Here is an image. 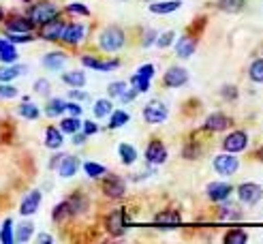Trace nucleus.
<instances>
[{
	"label": "nucleus",
	"instance_id": "f257e3e1",
	"mask_svg": "<svg viewBox=\"0 0 263 244\" xmlns=\"http://www.w3.org/2000/svg\"><path fill=\"white\" fill-rule=\"evenodd\" d=\"M126 43V34L122 28H118V26H107L101 36H99V45L103 51H109V54H114V51L122 49Z\"/></svg>",
	"mask_w": 263,
	"mask_h": 244
},
{
	"label": "nucleus",
	"instance_id": "f03ea898",
	"mask_svg": "<svg viewBox=\"0 0 263 244\" xmlns=\"http://www.w3.org/2000/svg\"><path fill=\"white\" fill-rule=\"evenodd\" d=\"M58 7L54 5V3H39V5H32L30 9H28V20L34 24V26H41V24H45L47 20H51V17H56L58 15Z\"/></svg>",
	"mask_w": 263,
	"mask_h": 244
},
{
	"label": "nucleus",
	"instance_id": "7ed1b4c3",
	"mask_svg": "<svg viewBox=\"0 0 263 244\" xmlns=\"http://www.w3.org/2000/svg\"><path fill=\"white\" fill-rule=\"evenodd\" d=\"M214 172L218 176H233L240 170V161L233 157L231 152H220L218 157H214Z\"/></svg>",
	"mask_w": 263,
	"mask_h": 244
},
{
	"label": "nucleus",
	"instance_id": "20e7f679",
	"mask_svg": "<svg viewBox=\"0 0 263 244\" xmlns=\"http://www.w3.org/2000/svg\"><path fill=\"white\" fill-rule=\"evenodd\" d=\"M169 109L163 101H150L146 107H143V120L148 124H161L167 120Z\"/></svg>",
	"mask_w": 263,
	"mask_h": 244
},
{
	"label": "nucleus",
	"instance_id": "39448f33",
	"mask_svg": "<svg viewBox=\"0 0 263 244\" xmlns=\"http://www.w3.org/2000/svg\"><path fill=\"white\" fill-rule=\"evenodd\" d=\"M126 210L124 208H118V210H111L105 218V229L109 231L111 236H122L124 229H126Z\"/></svg>",
	"mask_w": 263,
	"mask_h": 244
},
{
	"label": "nucleus",
	"instance_id": "423d86ee",
	"mask_svg": "<svg viewBox=\"0 0 263 244\" xmlns=\"http://www.w3.org/2000/svg\"><path fill=\"white\" fill-rule=\"evenodd\" d=\"M62 30H64V22L56 15V17L47 20L45 24H41V28H39V36L45 39V41H60Z\"/></svg>",
	"mask_w": 263,
	"mask_h": 244
},
{
	"label": "nucleus",
	"instance_id": "0eeeda50",
	"mask_svg": "<svg viewBox=\"0 0 263 244\" xmlns=\"http://www.w3.org/2000/svg\"><path fill=\"white\" fill-rule=\"evenodd\" d=\"M238 197L246 205H255L263 199V189L255 182H244V184L238 186Z\"/></svg>",
	"mask_w": 263,
	"mask_h": 244
},
{
	"label": "nucleus",
	"instance_id": "6e6552de",
	"mask_svg": "<svg viewBox=\"0 0 263 244\" xmlns=\"http://www.w3.org/2000/svg\"><path fill=\"white\" fill-rule=\"evenodd\" d=\"M103 193L109 199H120V197H124V193H126V182L120 176H107L103 180Z\"/></svg>",
	"mask_w": 263,
	"mask_h": 244
},
{
	"label": "nucleus",
	"instance_id": "1a4fd4ad",
	"mask_svg": "<svg viewBox=\"0 0 263 244\" xmlns=\"http://www.w3.org/2000/svg\"><path fill=\"white\" fill-rule=\"evenodd\" d=\"M233 193V186L229 182H222V180H218V182H210L205 186V195L210 201H227L229 195Z\"/></svg>",
	"mask_w": 263,
	"mask_h": 244
},
{
	"label": "nucleus",
	"instance_id": "9d476101",
	"mask_svg": "<svg viewBox=\"0 0 263 244\" xmlns=\"http://www.w3.org/2000/svg\"><path fill=\"white\" fill-rule=\"evenodd\" d=\"M246 146H248V135L244 131H233L222 139V150L231 152V154H238V152L246 150Z\"/></svg>",
	"mask_w": 263,
	"mask_h": 244
},
{
	"label": "nucleus",
	"instance_id": "9b49d317",
	"mask_svg": "<svg viewBox=\"0 0 263 244\" xmlns=\"http://www.w3.org/2000/svg\"><path fill=\"white\" fill-rule=\"evenodd\" d=\"M86 39V26L84 24H64V30L60 41H64L67 45H77Z\"/></svg>",
	"mask_w": 263,
	"mask_h": 244
},
{
	"label": "nucleus",
	"instance_id": "f8f14e48",
	"mask_svg": "<svg viewBox=\"0 0 263 244\" xmlns=\"http://www.w3.org/2000/svg\"><path fill=\"white\" fill-rule=\"evenodd\" d=\"M231 124L233 122H231V118H229L227 114L216 111V114H210L208 118H205L203 128H205V131H212V133H222V131H227Z\"/></svg>",
	"mask_w": 263,
	"mask_h": 244
},
{
	"label": "nucleus",
	"instance_id": "ddd939ff",
	"mask_svg": "<svg viewBox=\"0 0 263 244\" xmlns=\"http://www.w3.org/2000/svg\"><path fill=\"white\" fill-rule=\"evenodd\" d=\"M163 82L167 88H182L189 82V71L184 67H169L165 77H163Z\"/></svg>",
	"mask_w": 263,
	"mask_h": 244
},
{
	"label": "nucleus",
	"instance_id": "4468645a",
	"mask_svg": "<svg viewBox=\"0 0 263 244\" xmlns=\"http://www.w3.org/2000/svg\"><path fill=\"white\" fill-rule=\"evenodd\" d=\"M146 161L150 165H163L167 161V148H165L163 141H159V139L150 141L148 148H146Z\"/></svg>",
	"mask_w": 263,
	"mask_h": 244
},
{
	"label": "nucleus",
	"instance_id": "2eb2a0df",
	"mask_svg": "<svg viewBox=\"0 0 263 244\" xmlns=\"http://www.w3.org/2000/svg\"><path fill=\"white\" fill-rule=\"evenodd\" d=\"M5 28L7 32H32L34 24L28 20V15H11L5 22Z\"/></svg>",
	"mask_w": 263,
	"mask_h": 244
},
{
	"label": "nucleus",
	"instance_id": "dca6fc26",
	"mask_svg": "<svg viewBox=\"0 0 263 244\" xmlns=\"http://www.w3.org/2000/svg\"><path fill=\"white\" fill-rule=\"evenodd\" d=\"M41 197H43L41 191H30L20 203V214L22 216H32L39 210V205H41Z\"/></svg>",
	"mask_w": 263,
	"mask_h": 244
},
{
	"label": "nucleus",
	"instance_id": "f3484780",
	"mask_svg": "<svg viewBox=\"0 0 263 244\" xmlns=\"http://www.w3.org/2000/svg\"><path fill=\"white\" fill-rule=\"evenodd\" d=\"M82 64L88 69H95V71H114L120 67V60H99V58H92V56H82Z\"/></svg>",
	"mask_w": 263,
	"mask_h": 244
},
{
	"label": "nucleus",
	"instance_id": "a211bd4d",
	"mask_svg": "<svg viewBox=\"0 0 263 244\" xmlns=\"http://www.w3.org/2000/svg\"><path fill=\"white\" fill-rule=\"evenodd\" d=\"M56 170H58V174H60L62 178H73V176L77 174V170H80V159L71 157V154H64Z\"/></svg>",
	"mask_w": 263,
	"mask_h": 244
},
{
	"label": "nucleus",
	"instance_id": "6ab92c4d",
	"mask_svg": "<svg viewBox=\"0 0 263 244\" xmlns=\"http://www.w3.org/2000/svg\"><path fill=\"white\" fill-rule=\"evenodd\" d=\"M195 49H197V41H195L193 36H189V34L186 36H180L178 43H176V56L186 60V58H191L195 54Z\"/></svg>",
	"mask_w": 263,
	"mask_h": 244
},
{
	"label": "nucleus",
	"instance_id": "aec40b11",
	"mask_svg": "<svg viewBox=\"0 0 263 244\" xmlns=\"http://www.w3.org/2000/svg\"><path fill=\"white\" fill-rule=\"evenodd\" d=\"M20 58L15 45H13L9 39H0V62L3 64H15Z\"/></svg>",
	"mask_w": 263,
	"mask_h": 244
},
{
	"label": "nucleus",
	"instance_id": "412c9836",
	"mask_svg": "<svg viewBox=\"0 0 263 244\" xmlns=\"http://www.w3.org/2000/svg\"><path fill=\"white\" fill-rule=\"evenodd\" d=\"M67 62V54L64 51H51V54L43 56V67L49 69V71H60Z\"/></svg>",
	"mask_w": 263,
	"mask_h": 244
},
{
	"label": "nucleus",
	"instance_id": "4be33fe9",
	"mask_svg": "<svg viewBox=\"0 0 263 244\" xmlns=\"http://www.w3.org/2000/svg\"><path fill=\"white\" fill-rule=\"evenodd\" d=\"M182 7L180 0H163V3H156L150 5V13H154V15H167V13H174Z\"/></svg>",
	"mask_w": 263,
	"mask_h": 244
},
{
	"label": "nucleus",
	"instance_id": "5701e85b",
	"mask_svg": "<svg viewBox=\"0 0 263 244\" xmlns=\"http://www.w3.org/2000/svg\"><path fill=\"white\" fill-rule=\"evenodd\" d=\"M62 144H64V137H62L60 128L47 126V128H45V146H47L49 150H58V148H62Z\"/></svg>",
	"mask_w": 263,
	"mask_h": 244
},
{
	"label": "nucleus",
	"instance_id": "b1692460",
	"mask_svg": "<svg viewBox=\"0 0 263 244\" xmlns=\"http://www.w3.org/2000/svg\"><path fill=\"white\" fill-rule=\"evenodd\" d=\"M64 111H67V101L56 97V99H49L47 105H45V114L49 116V118H58V116H62Z\"/></svg>",
	"mask_w": 263,
	"mask_h": 244
},
{
	"label": "nucleus",
	"instance_id": "393cba45",
	"mask_svg": "<svg viewBox=\"0 0 263 244\" xmlns=\"http://www.w3.org/2000/svg\"><path fill=\"white\" fill-rule=\"evenodd\" d=\"M73 216V210H71V203L69 199L67 201H60L54 212H51V218H54V223H64V221H69V218Z\"/></svg>",
	"mask_w": 263,
	"mask_h": 244
},
{
	"label": "nucleus",
	"instance_id": "a878e982",
	"mask_svg": "<svg viewBox=\"0 0 263 244\" xmlns=\"http://www.w3.org/2000/svg\"><path fill=\"white\" fill-rule=\"evenodd\" d=\"M26 71H28L26 67H17V64H5V67H0V82H13L15 77H20Z\"/></svg>",
	"mask_w": 263,
	"mask_h": 244
},
{
	"label": "nucleus",
	"instance_id": "bb28decb",
	"mask_svg": "<svg viewBox=\"0 0 263 244\" xmlns=\"http://www.w3.org/2000/svg\"><path fill=\"white\" fill-rule=\"evenodd\" d=\"M62 82L71 88H82V86H86V73L84 71H67V73H62Z\"/></svg>",
	"mask_w": 263,
	"mask_h": 244
},
{
	"label": "nucleus",
	"instance_id": "cd10ccee",
	"mask_svg": "<svg viewBox=\"0 0 263 244\" xmlns=\"http://www.w3.org/2000/svg\"><path fill=\"white\" fill-rule=\"evenodd\" d=\"M60 131L62 133H77V131H82V120H80V116H69V118H62L60 120Z\"/></svg>",
	"mask_w": 263,
	"mask_h": 244
},
{
	"label": "nucleus",
	"instance_id": "c85d7f7f",
	"mask_svg": "<svg viewBox=\"0 0 263 244\" xmlns=\"http://www.w3.org/2000/svg\"><path fill=\"white\" fill-rule=\"evenodd\" d=\"M154 223H169V225H178L182 223V214L178 210H163L159 214H154Z\"/></svg>",
	"mask_w": 263,
	"mask_h": 244
},
{
	"label": "nucleus",
	"instance_id": "c756f323",
	"mask_svg": "<svg viewBox=\"0 0 263 244\" xmlns=\"http://www.w3.org/2000/svg\"><path fill=\"white\" fill-rule=\"evenodd\" d=\"M92 111H95V118H107V116L114 111V105H111L109 99H99V101H95Z\"/></svg>",
	"mask_w": 263,
	"mask_h": 244
},
{
	"label": "nucleus",
	"instance_id": "7c9ffc66",
	"mask_svg": "<svg viewBox=\"0 0 263 244\" xmlns=\"http://www.w3.org/2000/svg\"><path fill=\"white\" fill-rule=\"evenodd\" d=\"M118 154H120V159H122L124 165H133L137 161V150L130 144H120L118 146Z\"/></svg>",
	"mask_w": 263,
	"mask_h": 244
},
{
	"label": "nucleus",
	"instance_id": "2f4dec72",
	"mask_svg": "<svg viewBox=\"0 0 263 244\" xmlns=\"http://www.w3.org/2000/svg\"><path fill=\"white\" fill-rule=\"evenodd\" d=\"M248 240V234L240 227H233L225 234V244H244Z\"/></svg>",
	"mask_w": 263,
	"mask_h": 244
},
{
	"label": "nucleus",
	"instance_id": "473e14b6",
	"mask_svg": "<svg viewBox=\"0 0 263 244\" xmlns=\"http://www.w3.org/2000/svg\"><path fill=\"white\" fill-rule=\"evenodd\" d=\"M130 120V116L124 109H114L109 114V128H120Z\"/></svg>",
	"mask_w": 263,
	"mask_h": 244
},
{
	"label": "nucleus",
	"instance_id": "72a5a7b5",
	"mask_svg": "<svg viewBox=\"0 0 263 244\" xmlns=\"http://www.w3.org/2000/svg\"><path fill=\"white\" fill-rule=\"evenodd\" d=\"M84 172H86L88 178H103L105 174H107V167L99 165L95 161H88V163H84Z\"/></svg>",
	"mask_w": 263,
	"mask_h": 244
},
{
	"label": "nucleus",
	"instance_id": "f704fd0d",
	"mask_svg": "<svg viewBox=\"0 0 263 244\" xmlns=\"http://www.w3.org/2000/svg\"><path fill=\"white\" fill-rule=\"evenodd\" d=\"M34 234V225L30 221H24L22 225H17V234H15V242H28Z\"/></svg>",
	"mask_w": 263,
	"mask_h": 244
},
{
	"label": "nucleus",
	"instance_id": "c9c22d12",
	"mask_svg": "<svg viewBox=\"0 0 263 244\" xmlns=\"http://www.w3.org/2000/svg\"><path fill=\"white\" fill-rule=\"evenodd\" d=\"M20 116H22V118H26V120H36L39 116H41V111H39V107L34 105V103H30L28 99H26L24 105L20 107Z\"/></svg>",
	"mask_w": 263,
	"mask_h": 244
},
{
	"label": "nucleus",
	"instance_id": "e433bc0d",
	"mask_svg": "<svg viewBox=\"0 0 263 244\" xmlns=\"http://www.w3.org/2000/svg\"><path fill=\"white\" fill-rule=\"evenodd\" d=\"M0 242H3V244H13V242H15L11 218H5V221H3V227H0Z\"/></svg>",
	"mask_w": 263,
	"mask_h": 244
},
{
	"label": "nucleus",
	"instance_id": "4c0bfd02",
	"mask_svg": "<svg viewBox=\"0 0 263 244\" xmlns=\"http://www.w3.org/2000/svg\"><path fill=\"white\" fill-rule=\"evenodd\" d=\"M218 9L225 13H240L244 9V0H218Z\"/></svg>",
	"mask_w": 263,
	"mask_h": 244
},
{
	"label": "nucleus",
	"instance_id": "58836bf2",
	"mask_svg": "<svg viewBox=\"0 0 263 244\" xmlns=\"http://www.w3.org/2000/svg\"><path fill=\"white\" fill-rule=\"evenodd\" d=\"M69 203H71V210H73V216L75 214H82L86 208H88V199L84 197V195H80V193H75V195L69 199Z\"/></svg>",
	"mask_w": 263,
	"mask_h": 244
},
{
	"label": "nucleus",
	"instance_id": "ea45409f",
	"mask_svg": "<svg viewBox=\"0 0 263 244\" xmlns=\"http://www.w3.org/2000/svg\"><path fill=\"white\" fill-rule=\"evenodd\" d=\"M248 77L255 82V84H263V58L255 60L251 64V69H248Z\"/></svg>",
	"mask_w": 263,
	"mask_h": 244
},
{
	"label": "nucleus",
	"instance_id": "a19ab883",
	"mask_svg": "<svg viewBox=\"0 0 263 244\" xmlns=\"http://www.w3.org/2000/svg\"><path fill=\"white\" fill-rule=\"evenodd\" d=\"M7 39L13 45H15V43H32L34 41L32 32H7Z\"/></svg>",
	"mask_w": 263,
	"mask_h": 244
},
{
	"label": "nucleus",
	"instance_id": "79ce46f5",
	"mask_svg": "<svg viewBox=\"0 0 263 244\" xmlns=\"http://www.w3.org/2000/svg\"><path fill=\"white\" fill-rule=\"evenodd\" d=\"M126 88H128L126 82H111L107 86V95H109V99H120V95L124 92Z\"/></svg>",
	"mask_w": 263,
	"mask_h": 244
},
{
	"label": "nucleus",
	"instance_id": "37998d69",
	"mask_svg": "<svg viewBox=\"0 0 263 244\" xmlns=\"http://www.w3.org/2000/svg\"><path fill=\"white\" fill-rule=\"evenodd\" d=\"M20 95V90L15 86H11L9 82H0V99H15Z\"/></svg>",
	"mask_w": 263,
	"mask_h": 244
},
{
	"label": "nucleus",
	"instance_id": "c03bdc74",
	"mask_svg": "<svg viewBox=\"0 0 263 244\" xmlns=\"http://www.w3.org/2000/svg\"><path fill=\"white\" fill-rule=\"evenodd\" d=\"M130 86H133L137 92H148V90H150V80H143V77L133 75V77H130Z\"/></svg>",
	"mask_w": 263,
	"mask_h": 244
},
{
	"label": "nucleus",
	"instance_id": "a18cd8bd",
	"mask_svg": "<svg viewBox=\"0 0 263 244\" xmlns=\"http://www.w3.org/2000/svg\"><path fill=\"white\" fill-rule=\"evenodd\" d=\"M174 39H176V32H174V30H167V32H163V34L156 36V45L165 49V47H169V45L174 43Z\"/></svg>",
	"mask_w": 263,
	"mask_h": 244
},
{
	"label": "nucleus",
	"instance_id": "49530a36",
	"mask_svg": "<svg viewBox=\"0 0 263 244\" xmlns=\"http://www.w3.org/2000/svg\"><path fill=\"white\" fill-rule=\"evenodd\" d=\"M67 11L73 13V15H84V17L90 15V9H88L86 5H82V3H71V5L67 7Z\"/></svg>",
	"mask_w": 263,
	"mask_h": 244
},
{
	"label": "nucleus",
	"instance_id": "de8ad7c7",
	"mask_svg": "<svg viewBox=\"0 0 263 244\" xmlns=\"http://www.w3.org/2000/svg\"><path fill=\"white\" fill-rule=\"evenodd\" d=\"M154 64H141V67L135 71L137 77H143V80H150L152 82V77H154Z\"/></svg>",
	"mask_w": 263,
	"mask_h": 244
},
{
	"label": "nucleus",
	"instance_id": "09e8293b",
	"mask_svg": "<svg viewBox=\"0 0 263 244\" xmlns=\"http://www.w3.org/2000/svg\"><path fill=\"white\" fill-rule=\"evenodd\" d=\"M32 90H34V92L36 95H49V90H51V84L47 82V80H43V77H41V80H36L34 82V86H32Z\"/></svg>",
	"mask_w": 263,
	"mask_h": 244
},
{
	"label": "nucleus",
	"instance_id": "8fccbe9b",
	"mask_svg": "<svg viewBox=\"0 0 263 244\" xmlns=\"http://www.w3.org/2000/svg\"><path fill=\"white\" fill-rule=\"evenodd\" d=\"M218 218H222V221H227V218H233V221H238V218H242V212H235L233 208H220Z\"/></svg>",
	"mask_w": 263,
	"mask_h": 244
},
{
	"label": "nucleus",
	"instance_id": "3c124183",
	"mask_svg": "<svg viewBox=\"0 0 263 244\" xmlns=\"http://www.w3.org/2000/svg\"><path fill=\"white\" fill-rule=\"evenodd\" d=\"M182 157H184V159H197V157H199V146H195L193 141H191L189 146H184Z\"/></svg>",
	"mask_w": 263,
	"mask_h": 244
},
{
	"label": "nucleus",
	"instance_id": "603ef678",
	"mask_svg": "<svg viewBox=\"0 0 263 244\" xmlns=\"http://www.w3.org/2000/svg\"><path fill=\"white\" fill-rule=\"evenodd\" d=\"M156 36H159V32H156V30H146V34H143V41H141V45L143 47H150V45H154L156 43Z\"/></svg>",
	"mask_w": 263,
	"mask_h": 244
},
{
	"label": "nucleus",
	"instance_id": "864d4df0",
	"mask_svg": "<svg viewBox=\"0 0 263 244\" xmlns=\"http://www.w3.org/2000/svg\"><path fill=\"white\" fill-rule=\"evenodd\" d=\"M99 131V124H95L92 120H86V122H82V133L88 137V135H95Z\"/></svg>",
	"mask_w": 263,
	"mask_h": 244
},
{
	"label": "nucleus",
	"instance_id": "5fc2aeb1",
	"mask_svg": "<svg viewBox=\"0 0 263 244\" xmlns=\"http://www.w3.org/2000/svg\"><path fill=\"white\" fill-rule=\"evenodd\" d=\"M225 99H229V101H233L235 97H238V90H235V86H222V92H220Z\"/></svg>",
	"mask_w": 263,
	"mask_h": 244
},
{
	"label": "nucleus",
	"instance_id": "6e6d98bb",
	"mask_svg": "<svg viewBox=\"0 0 263 244\" xmlns=\"http://www.w3.org/2000/svg\"><path fill=\"white\" fill-rule=\"evenodd\" d=\"M67 111H71V116H80L82 114V105L80 103H75V101H69L67 103Z\"/></svg>",
	"mask_w": 263,
	"mask_h": 244
},
{
	"label": "nucleus",
	"instance_id": "4d7b16f0",
	"mask_svg": "<svg viewBox=\"0 0 263 244\" xmlns=\"http://www.w3.org/2000/svg\"><path fill=\"white\" fill-rule=\"evenodd\" d=\"M69 97H71L73 101H88V99H90L86 92H82V90H77V88H75V90H71Z\"/></svg>",
	"mask_w": 263,
	"mask_h": 244
},
{
	"label": "nucleus",
	"instance_id": "13d9d810",
	"mask_svg": "<svg viewBox=\"0 0 263 244\" xmlns=\"http://www.w3.org/2000/svg\"><path fill=\"white\" fill-rule=\"evenodd\" d=\"M84 141H86V135H84V133H80V131L73 133V144H75V146H82Z\"/></svg>",
	"mask_w": 263,
	"mask_h": 244
},
{
	"label": "nucleus",
	"instance_id": "bf43d9fd",
	"mask_svg": "<svg viewBox=\"0 0 263 244\" xmlns=\"http://www.w3.org/2000/svg\"><path fill=\"white\" fill-rule=\"evenodd\" d=\"M62 157H64V154H56V157H51V161H49V167H51V170H56L58 163L62 161Z\"/></svg>",
	"mask_w": 263,
	"mask_h": 244
},
{
	"label": "nucleus",
	"instance_id": "052dcab7",
	"mask_svg": "<svg viewBox=\"0 0 263 244\" xmlns=\"http://www.w3.org/2000/svg\"><path fill=\"white\" fill-rule=\"evenodd\" d=\"M36 240H39V242H41V244H51V242H54V238H51L49 234H41V236H39Z\"/></svg>",
	"mask_w": 263,
	"mask_h": 244
},
{
	"label": "nucleus",
	"instance_id": "680f3d73",
	"mask_svg": "<svg viewBox=\"0 0 263 244\" xmlns=\"http://www.w3.org/2000/svg\"><path fill=\"white\" fill-rule=\"evenodd\" d=\"M255 157H257L259 161H263V146H261V148H259V150L255 152Z\"/></svg>",
	"mask_w": 263,
	"mask_h": 244
},
{
	"label": "nucleus",
	"instance_id": "e2e57ef3",
	"mask_svg": "<svg viewBox=\"0 0 263 244\" xmlns=\"http://www.w3.org/2000/svg\"><path fill=\"white\" fill-rule=\"evenodd\" d=\"M5 20V11H3V7H0V22Z\"/></svg>",
	"mask_w": 263,
	"mask_h": 244
},
{
	"label": "nucleus",
	"instance_id": "0e129e2a",
	"mask_svg": "<svg viewBox=\"0 0 263 244\" xmlns=\"http://www.w3.org/2000/svg\"><path fill=\"white\" fill-rule=\"evenodd\" d=\"M22 3H34V0H22Z\"/></svg>",
	"mask_w": 263,
	"mask_h": 244
},
{
	"label": "nucleus",
	"instance_id": "69168bd1",
	"mask_svg": "<svg viewBox=\"0 0 263 244\" xmlns=\"http://www.w3.org/2000/svg\"><path fill=\"white\" fill-rule=\"evenodd\" d=\"M143 3H154V0H143Z\"/></svg>",
	"mask_w": 263,
	"mask_h": 244
},
{
	"label": "nucleus",
	"instance_id": "338daca9",
	"mask_svg": "<svg viewBox=\"0 0 263 244\" xmlns=\"http://www.w3.org/2000/svg\"><path fill=\"white\" fill-rule=\"evenodd\" d=\"M261 51H263V47H261Z\"/></svg>",
	"mask_w": 263,
	"mask_h": 244
}]
</instances>
